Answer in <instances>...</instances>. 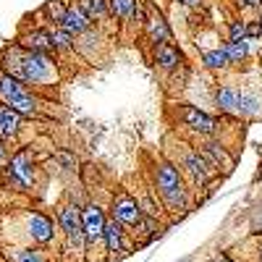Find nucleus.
<instances>
[{"label":"nucleus","instance_id":"nucleus-1","mask_svg":"<svg viewBox=\"0 0 262 262\" xmlns=\"http://www.w3.org/2000/svg\"><path fill=\"white\" fill-rule=\"evenodd\" d=\"M13 74L18 79H24V81H45L50 76V60L45 53H18L13 50ZM11 74V76H13Z\"/></svg>","mask_w":262,"mask_h":262},{"label":"nucleus","instance_id":"nucleus-2","mask_svg":"<svg viewBox=\"0 0 262 262\" xmlns=\"http://www.w3.org/2000/svg\"><path fill=\"white\" fill-rule=\"evenodd\" d=\"M158 189L163 194V200L173 207V210H184L186 207V194L181 189V176L179 168H173L170 163H163L158 168Z\"/></svg>","mask_w":262,"mask_h":262},{"label":"nucleus","instance_id":"nucleus-3","mask_svg":"<svg viewBox=\"0 0 262 262\" xmlns=\"http://www.w3.org/2000/svg\"><path fill=\"white\" fill-rule=\"evenodd\" d=\"M0 97L8 102V107H13V111L21 113V116H32V113H34V100H32V95H29L24 86L18 84V79L11 76V74L0 76Z\"/></svg>","mask_w":262,"mask_h":262},{"label":"nucleus","instance_id":"nucleus-4","mask_svg":"<svg viewBox=\"0 0 262 262\" xmlns=\"http://www.w3.org/2000/svg\"><path fill=\"white\" fill-rule=\"evenodd\" d=\"M81 223H84V236H86V242H97V238L105 236V215L97 205H90V207H84L81 210Z\"/></svg>","mask_w":262,"mask_h":262},{"label":"nucleus","instance_id":"nucleus-5","mask_svg":"<svg viewBox=\"0 0 262 262\" xmlns=\"http://www.w3.org/2000/svg\"><path fill=\"white\" fill-rule=\"evenodd\" d=\"M181 121L191 131H200V134H215V131H217V121L210 118L202 111H196V107H191V105H184L181 107Z\"/></svg>","mask_w":262,"mask_h":262},{"label":"nucleus","instance_id":"nucleus-6","mask_svg":"<svg viewBox=\"0 0 262 262\" xmlns=\"http://www.w3.org/2000/svg\"><path fill=\"white\" fill-rule=\"evenodd\" d=\"M113 217L118 223H123V226H139L142 223V210H139V205L131 200V196H118V200L113 202Z\"/></svg>","mask_w":262,"mask_h":262},{"label":"nucleus","instance_id":"nucleus-7","mask_svg":"<svg viewBox=\"0 0 262 262\" xmlns=\"http://www.w3.org/2000/svg\"><path fill=\"white\" fill-rule=\"evenodd\" d=\"M60 226H63V231L69 233V238L71 242H76V247H81V242H84V223H81V212L76 210V207H63L60 210Z\"/></svg>","mask_w":262,"mask_h":262},{"label":"nucleus","instance_id":"nucleus-8","mask_svg":"<svg viewBox=\"0 0 262 262\" xmlns=\"http://www.w3.org/2000/svg\"><path fill=\"white\" fill-rule=\"evenodd\" d=\"M90 16H86L81 8H66V16H63V21H60V29H66L71 37L74 34H81V32H86L90 29Z\"/></svg>","mask_w":262,"mask_h":262},{"label":"nucleus","instance_id":"nucleus-9","mask_svg":"<svg viewBox=\"0 0 262 262\" xmlns=\"http://www.w3.org/2000/svg\"><path fill=\"white\" fill-rule=\"evenodd\" d=\"M11 176H16V181L21 186H29L34 173H32V163H29V152H18V155L11 160Z\"/></svg>","mask_w":262,"mask_h":262},{"label":"nucleus","instance_id":"nucleus-10","mask_svg":"<svg viewBox=\"0 0 262 262\" xmlns=\"http://www.w3.org/2000/svg\"><path fill=\"white\" fill-rule=\"evenodd\" d=\"M184 165L189 168V173L194 176V181H200V184H205V181H207L210 168H207L205 155H200V152H186V155H184Z\"/></svg>","mask_w":262,"mask_h":262},{"label":"nucleus","instance_id":"nucleus-11","mask_svg":"<svg viewBox=\"0 0 262 262\" xmlns=\"http://www.w3.org/2000/svg\"><path fill=\"white\" fill-rule=\"evenodd\" d=\"M29 233L37 238V242H50L53 238V223L48 221L45 215H39V212H32L29 215Z\"/></svg>","mask_w":262,"mask_h":262},{"label":"nucleus","instance_id":"nucleus-12","mask_svg":"<svg viewBox=\"0 0 262 262\" xmlns=\"http://www.w3.org/2000/svg\"><path fill=\"white\" fill-rule=\"evenodd\" d=\"M202 155H205V160L212 163L215 168H233V160L228 158V152L217 144V142H207V144L202 147Z\"/></svg>","mask_w":262,"mask_h":262},{"label":"nucleus","instance_id":"nucleus-13","mask_svg":"<svg viewBox=\"0 0 262 262\" xmlns=\"http://www.w3.org/2000/svg\"><path fill=\"white\" fill-rule=\"evenodd\" d=\"M123 223H118L116 217L113 221H107V226H105V244H107V249L111 252H123L126 249V244H123V228H121Z\"/></svg>","mask_w":262,"mask_h":262},{"label":"nucleus","instance_id":"nucleus-14","mask_svg":"<svg viewBox=\"0 0 262 262\" xmlns=\"http://www.w3.org/2000/svg\"><path fill=\"white\" fill-rule=\"evenodd\" d=\"M18 126H21V113H16L8 105L0 107V137H13Z\"/></svg>","mask_w":262,"mask_h":262},{"label":"nucleus","instance_id":"nucleus-15","mask_svg":"<svg viewBox=\"0 0 262 262\" xmlns=\"http://www.w3.org/2000/svg\"><path fill=\"white\" fill-rule=\"evenodd\" d=\"M179 58H181V53L173 48V45H168V42H160L158 50H155V63L160 66V69H165V71L176 69V66H179Z\"/></svg>","mask_w":262,"mask_h":262},{"label":"nucleus","instance_id":"nucleus-16","mask_svg":"<svg viewBox=\"0 0 262 262\" xmlns=\"http://www.w3.org/2000/svg\"><path fill=\"white\" fill-rule=\"evenodd\" d=\"M27 48L34 50V53H45V55H48L50 50H55V45H53V34L45 32V29L32 32V34L27 37Z\"/></svg>","mask_w":262,"mask_h":262},{"label":"nucleus","instance_id":"nucleus-17","mask_svg":"<svg viewBox=\"0 0 262 262\" xmlns=\"http://www.w3.org/2000/svg\"><path fill=\"white\" fill-rule=\"evenodd\" d=\"M215 102L221 111H238V92L231 90V86H221L215 92Z\"/></svg>","mask_w":262,"mask_h":262},{"label":"nucleus","instance_id":"nucleus-18","mask_svg":"<svg viewBox=\"0 0 262 262\" xmlns=\"http://www.w3.org/2000/svg\"><path fill=\"white\" fill-rule=\"evenodd\" d=\"M107 3H111V13L118 18H134L139 8V0H107Z\"/></svg>","mask_w":262,"mask_h":262},{"label":"nucleus","instance_id":"nucleus-19","mask_svg":"<svg viewBox=\"0 0 262 262\" xmlns=\"http://www.w3.org/2000/svg\"><path fill=\"white\" fill-rule=\"evenodd\" d=\"M147 32H149V37L155 39V42H168V37H170V29H168V24L163 21L160 13L152 16V18L147 21Z\"/></svg>","mask_w":262,"mask_h":262},{"label":"nucleus","instance_id":"nucleus-20","mask_svg":"<svg viewBox=\"0 0 262 262\" xmlns=\"http://www.w3.org/2000/svg\"><path fill=\"white\" fill-rule=\"evenodd\" d=\"M202 60H205L207 69H226L231 58H228V53L221 48V50H207V53L202 55Z\"/></svg>","mask_w":262,"mask_h":262},{"label":"nucleus","instance_id":"nucleus-21","mask_svg":"<svg viewBox=\"0 0 262 262\" xmlns=\"http://www.w3.org/2000/svg\"><path fill=\"white\" fill-rule=\"evenodd\" d=\"M223 50L228 53L231 60H242L247 53H249V45H247V39H231L223 45Z\"/></svg>","mask_w":262,"mask_h":262},{"label":"nucleus","instance_id":"nucleus-22","mask_svg":"<svg viewBox=\"0 0 262 262\" xmlns=\"http://www.w3.org/2000/svg\"><path fill=\"white\" fill-rule=\"evenodd\" d=\"M238 113H244V116H257V113H259V100L252 97V95L238 92Z\"/></svg>","mask_w":262,"mask_h":262},{"label":"nucleus","instance_id":"nucleus-23","mask_svg":"<svg viewBox=\"0 0 262 262\" xmlns=\"http://www.w3.org/2000/svg\"><path fill=\"white\" fill-rule=\"evenodd\" d=\"M81 11L90 18H100L105 16V0H81Z\"/></svg>","mask_w":262,"mask_h":262},{"label":"nucleus","instance_id":"nucleus-24","mask_svg":"<svg viewBox=\"0 0 262 262\" xmlns=\"http://www.w3.org/2000/svg\"><path fill=\"white\" fill-rule=\"evenodd\" d=\"M50 34H53V45H55V48L63 50V48L71 45V34L66 32V29H58V32H50Z\"/></svg>","mask_w":262,"mask_h":262},{"label":"nucleus","instance_id":"nucleus-25","mask_svg":"<svg viewBox=\"0 0 262 262\" xmlns=\"http://www.w3.org/2000/svg\"><path fill=\"white\" fill-rule=\"evenodd\" d=\"M231 39H247V24L244 21H233L231 24Z\"/></svg>","mask_w":262,"mask_h":262},{"label":"nucleus","instance_id":"nucleus-26","mask_svg":"<svg viewBox=\"0 0 262 262\" xmlns=\"http://www.w3.org/2000/svg\"><path fill=\"white\" fill-rule=\"evenodd\" d=\"M16 262H42V257L37 252H29V249H18L16 252Z\"/></svg>","mask_w":262,"mask_h":262},{"label":"nucleus","instance_id":"nucleus-27","mask_svg":"<svg viewBox=\"0 0 262 262\" xmlns=\"http://www.w3.org/2000/svg\"><path fill=\"white\" fill-rule=\"evenodd\" d=\"M254 37H262V21H252V24H247V39H254Z\"/></svg>","mask_w":262,"mask_h":262},{"label":"nucleus","instance_id":"nucleus-28","mask_svg":"<svg viewBox=\"0 0 262 262\" xmlns=\"http://www.w3.org/2000/svg\"><path fill=\"white\" fill-rule=\"evenodd\" d=\"M238 3H242V8H259L262 0H238Z\"/></svg>","mask_w":262,"mask_h":262},{"label":"nucleus","instance_id":"nucleus-29","mask_svg":"<svg viewBox=\"0 0 262 262\" xmlns=\"http://www.w3.org/2000/svg\"><path fill=\"white\" fill-rule=\"evenodd\" d=\"M181 3H184V6H189V8H196V6L202 3V0H181Z\"/></svg>","mask_w":262,"mask_h":262},{"label":"nucleus","instance_id":"nucleus-30","mask_svg":"<svg viewBox=\"0 0 262 262\" xmlns=\"http://www.w3.org/2000/svg\"><path fill=\"white\" fill-rule=\"evenodd\" d=\"M58 160H60V163H66V165H74V160H71L69 155H58Z\"/></svg>","mask_w":262,"mask_h":262},{"label":"nucleus","instance_id":"nucleus-31","mask_svg":"<svg viewBox=\"0 0 262 262\" xmlns=\"http://www.w3.org/2000/svg\"><path fill=\"white\" fill-rule=\"evenodd\" d=\"M212 262H231V259H228V257H215Z\"/></svg>","mask_w":262,"mask_h":262},{"label":"nucleus","instance_id":"nucleus-32","mask_svg":"<svg viewBox=\"0 0 262 262\" xmlns=\"http://www.w3.org/2000/svg\"><path fill=\"white\" fill-rule=\"evenodd\" d=\"M6 155V149H3V144H0V158H3Z\"/></svg>","mask_w":262,"mask_h":262}]
</instances>
